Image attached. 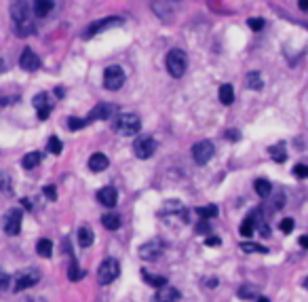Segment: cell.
I'll return each instance as SVG.
<instances>
[{"label": "cell", "instance_id": "obj_12", "mask_svg": "<svg viewBox=\"0 0 308 302\" xmlns=\"http://www.w3.org/2000/svg\"><path fill=\"white\" fill-rule=\"evenodd\" d=\"M32 104H34V108L38 110V118H41V121H46V118L51 116L53 101H51V95H49V93H38Z\"/></svg>", "mask_w": 308, "mask_h": 302}, {"label": "cell", "instance_id": "obj_18", "mask_svg": "<svg viewBox=\"0 0 308 302\" xmlns=\"http://www.w3.org/2000/svg\"><path fill=\"white\" fill-rule=\"evenodd\" d=\"M141 277H144V281L148 285H154V288H165V285H169L167 281V277H161V275H150L148 271H141Z\"/></svg>", "mask_w": 308, "mask_h": 302}, {"label": "cell", "instance_id": "obj_48", "mask_svg": "<svg viewBox=\"0 0 308 302\" xmlns=\"http://www.w3.org/2000/svg\"><path fill=\"white\" fill-rule=\"evenodd\" d=\"M207 285H209V288H216V285H218V279H209Z\"/></svg>", "mask_w": 308, "mask_h": 302}, {"label": "cell", "instance_id": "obj_31", "mask_svg": "<svg viewBox=\"0 0 308 302\" xmlns=\"http://www.w3.org/2000/svg\"><path fill=\"white\" fill-rule=\"evenodd\" d=\"M68 275H70V279H72V281H78V279H83V277H85V271L78 268L74 258H72V262H70V266H68Z\"/></svg>", "mask_w": 308, "mask_h": 302}, {"label": "cell", "instance_id": "obj_7", "mask_svg": "<svg viewBox=\"0 0 308 302\" xmlns=\"http://www.w3.org/2000/svg\"><path fill=\"white\" fill-rule=\"evenodd\" d=\"M125 85V72L121 66H110L104 72V87L108 91H118Z\"/></svg>", "mask_w": 308, "mask_h": 302}, {"label": "cell", "instance_id": "obj_28", "mask_svg": "<svg viewBox=\"0 0 308 302\" xmlns=\"http://www.w3.org/2000/svg\"><path fill=\"white\" fill-rule=\"evenodd\" d=\"M247 87L249 89H254V91H260L264 87V83H262V74L260 72H249L247 74Z\"/></svg>", "mask_w": 308, "mask_h": 302}, {"label": "cell", "instance_id": "obj_9", "mask_svg": "<svg viewBox=\"0 0 308 302\" xmlns=\"http://www.w3.org/2000/svg\"><path fill=\"white\" fill-rule=\"evenodd\" d=\"M216 154V148H213V144L209 140H203V142H196V144L192 146V156L194 161L199 165H205L211 161V156Z\"/></svg>", "mask_w": 308, "mask_h": 302}, {"label": "cell", "instance_id": "obj_43", "mask_svg": "<svg viewBox=\"0 0 308 302\" xmlns=\"http://www.w3.org/2000/svg\"><path fill=\"white\" fill-rule=\"evenodd\" d=\"M205 243H207V245H220L222 241H220V237H207V239H205Z\"/></svg>", "mask_w": 308, "mask_h": 302}, {"label": "cell", "instance_id": "obj_1", "mask_svg": "<svg viewBox=\"0 0 308 302\" xmlns=\"http://www.w3.org/2000/svg\"><path fill=\"white\" fill-rule=\"evenodd\" d=\"M13 32L21 38H26L30 34H34V21H32V13H30V4L28 2H15L13 4Z\"/></svg>", "mask_w": 308, "mask_h": 302}, {"label": "cell", "instance_id": "obj_44", "mask_svg": "<svg viewBox=\"0 0 308 302\" xmlns=\"http://www.w3.org/2000/svg\"><path fill=\"white\" fill-rule=\"evenodd\" d=\"M300 245H302V248H308V235L300 237Z\"/></svg>", "mask_w": 308, "mask_h": 302}, {"label": "cell", "instance_id": "obj_29", "mask_svg": "<svg viewBox=\"0 0 308 302\" xmlns=\"http://www.w3.org/2000/svg\"><path fill=\"white\" fill-rule=\"evenodd\" d=\"M196 213L201 216V220H209L218 216V205H205V207H199Z\"/></svg>", "mask_w": 308, "mask_h": 302}, {"label": "cell", "instance_id": "obj_13", "mask_svg": "<svg viewBox=\"0 0 308 302\" xmlns=\"http://www.w3.org/2000/svg\"><path fill=\"white\" fill-rule=\"evenodd\" d=\"M19 66L26 70V72H36L41 68V57L36 53H32V49H26L19 57Z\"/></svg>", "mask_w": 308, "mask_h": 302}, {"label": "cell", "instance_id": "obj_40", "mask_svg": "<svg viewBox=\"0 0 308 302\" xmlns=\"http://www.w3.org/2000/svg\"><path fill=\"white\" fill-rule=\"evenodd\" d=\"M11 178H9V173H0V186H2L4 193H11Z\"/></svg>", "mask_w": 308, "mask_h": 302}, {"label": "cell", "instance_id": "obj_19", "mask_svg": "<svg viewBox=\"0 0 308 302\" xmlns=\"http://www.w3.org/2000/svg\"><path fill=\"white\" fill-rule=\"evenodd\" d=\"M258 226V218H256V213H249L247 218H245V222L241 224V235L243 237H251L254 235V230Z\"/></svg>", "mask_w": 308, "mask_h": 302}, {"label": "cell", "instance_id": "obj_32", "mask_svg": "<svg viewBox=\"0 0 308 302\" xmlns=\"http://www.w3.org/2000/svg\"><path fill=\"white\" fill-rule=\"evenodd\" d=\"M241 250H243L245 253H254V252H258V253H268V250L264 248V245H256V243H249V241L241 243Z\"/></svg>", "mask_w": 308, "mask_h": 302}, {"label": "cell", "instance_id": "obj_33", "mask_svg": "<svg viewBox=\"0 0 308 302\" xmlns=\"http://www.w3.org/2000/svg\"><path fill=\"white\" fill-rule=\"evenodd\" d=\"M46 148H49V152L59 154V152H61V148H64V144H61V140H59V138L51 136V138H49V144H46Z\"/></svg>", "mask_w": 308, "mask_h": 302}, {"label": "cell", "instance_id": "obj_49", "mask_svg": "<svg viewBox=\"0 0 308 302\" xmlns=\"http://www.w3.org/2000/svg\"><path fill=\"white\" fill-rule=\"evenodd\" d=\"M258 302H270V300H268V298H264V296H260V298H258Z\"/></svg>", "mask_w": 308, "mask_h": 302}, {"label": "cell", "instance_id": "obj_39", "mask_svg": "<svg viewBox=\"0 0 308 302\" xmlns=\"http://www.w3.org/2000/svg\"><path fill=\"white\" fill-rule=\"evenodd\" d=\"M294 176H298V178H308V165H296L294 167Z\"/></svg>", "mask_w": 308, "mask_h": 302}, {"label": "cell", "instance_id": "obj_35", "mask_svg": "<svg viewBox=\"0 0 308 302\" xmlns=\"http://www.w3.org/2000/svg\"><path fill=\"white\" fill-rule=\"evenodd\" d=\"M247 26L254 30V32H260L264 28V19H260V17H251V19H247Z\"/></svg>", "mask_w": 308, "mask_h": 302}, {"label": "cell", "instance_id": "obj_26", "mask_svg": "<svg viewBox=\"0 0 308 302\" xmlns=\"http://www.w3.org/2000/svg\"><path fill=\"white\" fill-rule=\"evenodd\" d=\"M41 152H28L26 156H23V161H21V165L26 167V169H34L36 165H41Z\"/></svg>", "mask_w": 308, "mask_h": 302}, {"label": "cell", "instance_id": "obj_21", "mask_svg": "<svg viewBox=\"0 0 308 302\" xmlns=\"http://www.w3.org/2000/svg\"><path fill=\"white\" fill-rule=\"evenodd\" d=\"M32 11H34V15H38V17H46V15L53 11V2H49V0H36Z\"/></svg>", "mask_w": 308, "mask_h": 302}, {"label": "cell", "instance_id": "obj_2", "mask_svg": "<svg viewBox=\"0 0 308 302\" xmlns=\"http://www.w3.org/2000/svg\"><path fill=\"white\" fill-rule=\"evenodd\" d=\"M112 129L118 133V136L133 138V136H137V133H139L141 121H139L137 114H133V112H123V114H118V116L114 118Z\"/></svg>", "mask_w": 308, "mask_h": 302}, {"label": "cell", "instance_id": "obj_38", "mask_svg": "<svg viewBox=\"0 0 308 302\" xmlns=\"http://www.w3.org/2000/svg\"><path fill=\"white\" fill-rule=\"evenodd\" d=\"M43 195L49 199V201H57V190H55V186H44L43 188Z\"/></svg>", "mask_w": 308, "mask_h": 302}, {"label": "cell", "instance_id": "obj_11", "mask_svg": "<svg viewBox=\"0 0 308 302\" xmlns=\"http://www.w3.org/2000/svg\"><path fill=\"white\" fill-rule=\"evenodd\" d=\"M21 222H23V211L21 209H9L4 216V233L6 235H19L21 230Z\"/></svg>", "mask_w": 308, "mask_h": 302}, {"label": "cell", "instance_id": "obj_37", "mask_svg": "<svg viewBox=\"0 0 308 302\" xmlns=\"http://www.w3.org/2000/svg\"><path fill=\"white\" fill-rule=\"evenodd\" d=\"M9 285H11V277L6 275L2 268H0V292H4L6 288H9Z\"/></svg>", "mask_w": 308, "mask_h": 302}, {"label": "cell", "instance_id": "obj_25", "mask_svg": "<svg viewBox=\"0 0 308 302\" xmlns=\"http://www.w3.org/2000/svg\"><path fill=\"white\" fill-rule=\"evenodd\" d=\"M36 253L41 258H51V253H53V243L49 239H41L36 243Z\"/></svg>", "mask_w": 308, "mask_h": 302}, {"label": "cell", "instance_id": "obj_15", "mask_svg": "<svg viewBox=\"0 0 308 302\" xmlns=\"http://www.w3.org/2000/svg\"><path fill=\"white\" fill-rule=\"evenodd\" d=\"M116 112V106H112V104H99V106H95L89 112V118H87V123H93V121H106V118L110 116V114H114Z\"/></svg>", "mask_w": 308, "mask_h": 302}, {"label": "cell", "instance_id": "obj_27", "mask_svg": "<svg viewBox=\"0 0 308 302\" xmlns=\"http://www.w3.org/2000/svg\"><path fill=\"white\" fill-rule=\"evenodd\" d=\"M268 152H270V156L274 158L276 163H285V161H287V152H285V146H283V144L272 146L270 150H268Z\"/></svg>", "mask_w": 308, "mask_h": 302}, {"label": "cell", "instance_id": "obj_4", "mask_svg": "<svg viewBox=\"0 0 308 302\" xmlns=\"http://www.w3.org/2000/svg\"><path fill=\"white\" fill-rule=\"evenodd\" d=\"M165 66H167V72L173 78L184 76L186 68H188V55L181 51V49H171L167 53V59H165Z\"/></svg>", "mask_w": 308, "mask_h": 302}, {"label": "cell", "instance_id": "obj_46", "mask_svg": "<svg viewBox=\"0 0 308 302\" xmlns=\"http://www.w3.org/2000/svg\"><path fill=\"white\" fill-rule=\"evenodd\" d=\"M196 230H199V233H207V230H209V226L203 222V224H199V228H196Z\"/></svg>", "mask_w": 308, "mask_h": 302}, {"label": "cell", "instance_id": "obj_24", "mask_svg": "<svg viewBox=\"0 0 308 302\" xmlns=\"http://www.w3.org/2000/svg\"><path fill=\"white\" fill-rule=\"evenodd\" d=\"M78 243L83 245V248H89L93 243V230L89 226H81L78 228Z\"/></svg>", "mask_w": 308, "mask_h": 302}, {"label": "cell", "instance_id": "obj_14", "mask_svg": "<svg viewBox=\"0 0 308 302\" xmlns=\"http://www.w3.org/2000/svg\"><path fill=\"white\" fill-rule=\"evenodd\" d=\"M97 201L104 205V207H116V203H118V193H116V188L112 186H104L97 193Z\"/></svg>", "mask_w": 308, "mask_h": 302}, {"label": "cell", "instance_id": "obj_34", "mask_svg": "<svg viewBox=\"0 0 308 302\" xmlns=\"http://www.w3.org/2000/svg\"><path fill=\"white\" fill-rule=\"evenodd\" d=\"M85 125H87V121H83V118H76V116H70V118H68V127H70L72 131L83 129Z\"/></svg>", "mask_w": 308, "mask_h": 302}, {"label": "cell", "instance_id": "obj_8", "mask_svg": "<svg viewBox=\"0 0 308 302\" xmlns=\"http://www.w3.org/2000/svg\"><path fill=\"white\" fill-rule=\"evenodd\" d=\"M156 152V140L150 136H141L133 142V154L137 158H150Z\"/></svg>", "mask_w": 308, "mask_h": 302}, {"label": "cell", "instance_id": "obj_23", "mask_svg": "<svg viewBox=\"0 0 308 302\" xmlns=\"http://www.w3.org/2000/svg\"><path fill=\"white\" fill-rule=\"evenodd\" d=\"M220 101H222L224 106H230L234 101V89L232 85H222L220 87Z\"/></svg>", "mask_w": 308, "mask_h": 302}, {"label": "cell", "instance_id": "obj_10", "mask_svg": "<svg viewBox=\"0 0 308 302\" xmlns=\"http://www.w3.org/2000/svg\"><path fill=\"white\" fill-rule=\"evenodd\" d=\"M116 26H123V17H106L101 21L91 23V26L83 32V38H93L95 34H99V32H104L106 28H116Z\"/></svg>", "mask_w": 308, "mask_h": 302}, {"label": "cell", "instance_id": "obj_22", "mask_svg": "<svg viewBox=\"0 0 308 302\" xmlns=\"http://www.w3.org/2000/svg\"><path fill=\"white\" fill-rule=\"evenodd\" d=\"M258 294H260V290L251 283H243L239 288V298L241 300H254V298H258Z\"/></svg>", "mask_w": 308, "mask_h": 302}, {"label": "cell", "instance_id": "obj_51", "mask_svg": "<svg viewBox=\"0 0 308 302\" xmlns=\"http://www.w3.org/2000/svg\"><path fill=\"white\" fill-rule=\"evenodd\" d=\"M2 68H4V66H2V59H0V72H2Z\"/></svg>", "mask_w": 308, "mask_h": 302}, {"label": "cell", "instance_id": "obj_36", "mask_svg": "<svg viewBox=\"0 0 308 302\" xmlns=\"http://www.w3.org/2000/svg\"><path fill=\"white\" fill-rule=\"evenodd\" d=\"M294 226H296V224H294V220H291V218L281 220V224H279V228H281L285 235H287V233H291V230H294Z\"/></svg>", "mask_w": 308, "mask_h": 302}, {"label": "cell", "instance_id": "obj_41", "mask_svg": "<svg viewBox=\"0 0 308 302\" xmlns=\"http://www.w3.org/2000/svg\"><path fill=\"white\" fill-rule=\"evenodd\" d=\"M256 228L260 230V235H262V237H270V226H268L266 222H258Z\"/></svg>", "mask_w": 308, "mask_h": 302}, {"label": "cell", "instance_id": "obj_50", "mask_svg": "<svg viewBox=\"0 0 308 302\" xmlns=\"http://www.w3.org/2000/svg\"><path fill=\"white\" fill-rule=\"evenodd\" d=\"M304 290H308V277H306V279H304Z\"/></svg>", "mask_w": 308, "mask_h": 302}, {"label": "cell", "instance_id": "obj_3", "mask_svg": "<svg viewBox=\"0 0 308 302\" xmlns=\"http://www.w3.org/2000/svg\"><path fill=\"white\" fill-rule=\"evenodd\" d=\"M41 277H43V273L38 271V268H34V266L21 268V271H17V273H15V277H13V290L15 292H23V290L34 288V285L41 281Z\"/></svg>", "mask_w": 308, "mask_h": 302}, {"label": "cell", "instance_id": "obj_6", "mask_svg": "<svg viewBox=\"0 0 308 302\" xmlns=\"http://www.w3.org/2000/svg\"><path fill=\"white\" fill-rule=\"evenodd\" d=\"M163 252H165V241L159 239V237H154V239L146 241L139 248V258L146 260V262H154V260H159L163 256Z\"/></svg>", "mask_w": 308, "mask_h": 302}, {"label": "cell", "instance_id": "obj_47", "mask_svg": "<svg viewBox=\"0 0 308 302\" xmlns=\"http://www.w3.org/2000/svg\"><path fill=\"white\" fill-rule=\"evenodd\" d=\"M300 9H302V11H308V2H306V0H302V2H300Z\"/></svg>", "mask_w": 308, "mask_h": 302}, {"label": "cell", "instance_id": "obj_16", "mask_svg": "<svg viewBox=\"0 0 308 302\" xmlns=\"http://www.w3.org/2000/svg\"><path fill=\"white\" fill-rule=\"evenodd\" d=\"M177 300H179V292L173 285H165L152 296V302H177Z\"/></svg>", "mask_w": 308, "mask_h": 302}, {"label": "cell", "instance_id": "obj_45", "mask_svg": "<svg viewBox=\"0 0 308 302\" xmlns=\"http://www.w3.org/2000/svg\"><path fill=\"white\" fill-rule=\"evenodd\" d=\"M21 203H23V207H26V209H32L34 207V205L30 203V199H21Z\"/></svg>", "mask_w": 308, "mask_h": 302}, {"label": "cell", "instance_id": "obj_20", "mask_svg": "<svg viewBox=\"0 0 308 302\" xmlns=\"http://www.w3.org/2000/svg\"><path fill=\"white\" fill-rule=\"evenodd\" d=\"M101 224L108 230H118L121 228V216H118V213H104V216H101Z\"/></svg>", "mask_w": 308, "mask_h": 302}, {"label": "cell", "instance_id": "obj_17", "mask_svg": "<svg viewBox=\"0 0 308 302\" xmlns=\"http://www.w3.org/2000/svg\"><path fill=\"white\" fill-rule=\"evenodd\" d=\"M108 165H110L108 156H106V154H101V152L91 154V158H89V169H91V171H95V173L106 171V169H108Z\"/></svg>", "mask_w": 308, "mask_h": 302}, {"label": "cell", "instance_id": "obj_42", "mask_svg": "<svg viewBox=\"0 0 308 302\" xmlns=\"http://www.w3.org/2000/svg\"><path fill=\"white\" fill-rule=\"evenodd\" d=\"M226 138H228V140H232V142H236V140L241 138V133L236 131V129H228V131H226Z\"/></svg>", "mask_w": 308, "mask_h": 302}, {"label": "cell", "instance_id": "obj_30", "mask_svg": "<svg viewBox=\"0 0 308 302\" xmlns=\"http://www.w3.org/2000/svg\"><path fill=\"white\" fill-rule=\"evenodd\" d=\"M256 193L260 195V197H268L270 195V190H272V186H270V182L268 180H256Z\"/></svg>", "mask_w": 308, "mask_h": 302}, {"label": "cell", "instance_id": "obj_5", "mask_svg": "<svg viewBox=\"0 0 308 302\" xmlns=\"http://www.w3.org/2000/svg\"><path fill=\"white\" fill-rule=\"evenodd\" d=\"M118 275H121V264H118V260H114V258H106V260L99 264L97 281H99L101 285H110Z\"/></svg>", "mask_w": 308, "mask_h": 302}]
</instances>
